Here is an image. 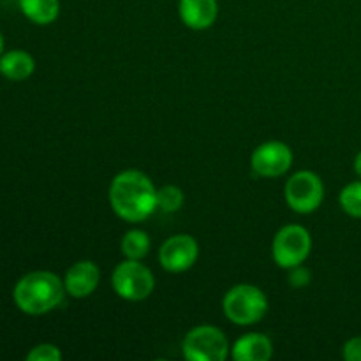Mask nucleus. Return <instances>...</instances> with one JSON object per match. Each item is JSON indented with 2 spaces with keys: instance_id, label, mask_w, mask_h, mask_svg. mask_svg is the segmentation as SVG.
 I'll use <instances>...</instances> for the list:
<instances>
[{
  "instance_id": "20e7f679",
  "label": "nucleus",
  "mask_w": 361,
  "mask_h": 361,
  "mask_svg": "<svg viewBox=\"0 0 361 361\" xmlns=\"http://www.w3.org/2000/svg\"><path fill=\"white\" fill-rule=\"evenodd\" d=\"M182 353L187 361H224L231 353V345L221 328L200 324L185 334Z\"/></svg>"
},
{
  "instance_id": "f3484780",
  "label": "nucleus",
  "mask_w": 361,
  "mask_h": 361,
  "mask_svg": "<svg viewBox=\"0 0 361 361\" xmlns=\"http://www.w3.org/2000/svg\"><path fill=\"white\" fill-rule=\"evenodd\" d=\"M338 204L353 219H361V178L348 183L338 194Z\"/></svg>"
},
{
  "instance_id": "4be33fe9",
  "label": "nucleus",
  "mask_w": 361,
  "mask_h": 361,
  "mask_svg": "<svg viewBox=\"0 0 361 361\" xmlns=\"http://www.w3.org/2000/svg\"><path fill=\"white\" fill-rule=\"evenodd\" d=\"M4 53V35H2V32H0V55H2Z\"/></svg>"
},
{
  "instance_id": "ddd939ff",
  "label": "nucleus",
  "mask_w": 361,
  "mask_h": 361,
  "mask_svg": "<svg viewBox=\"0 0 361 361\" xmlns=\"http://www.w3.org/2000/svg\"><path fill=\"white\" fill-rule=\"evenodd\" d=\"M35 59L25 49H11L0 55V74L9 81H25L34 74Z\"/></svg>"
},
{
  "instance_id": "dca6fc26",
  "label": "nucleus",
  "mask_w": 361,
  "mask_h": 361,
  "mask_svg": "<svg viewBox=\"0 0 361 361\" xmlns=\"http://www.w3.org/2000/svg\"><path fill=\"white\" fill-rule=\"evenodd\" d=\"M183 203H185V194L178 185H162L157 189V210L164 212V214H175V212L182 210Z\"/></svg>"
},
{
  "instance_id": "6ab92c4d",
  "label": "nucleus",
  "mask_w": 361,
  "mask_h": 361,
  "mask_svg": "<svg viewBox=\"0 0 361 361\" xmlns=\"http://www.w3.org/2000/svg\"><path fill=\"white\" fill-rule=\"evenodd\" d=\"M312 281V274H310L309 268H305L303 264H300V267H295L289 270V277H288V282L291 288H305L309 282Z\"/></svg>"
},
{
  "instance_id": "423d86ee",
  "label": "nucleus",
  "mask_w": 361,
  "mask_h": 361,
  "mask_svg": "<svg viewBox=\"0 0 361 361\" xmlns=\"http://www.w3.org/2000/svg\"><path fill=\"white\" fill-rule=\"evenodd\" d=\"M111 286L116 296L126 302H143L154 293L155 277L141 261L123 259L113 270Z\"/></svg>"
},
{
  "instance_id": "412c9836",
  "label": "nucleus",
  "mask_w": 361,
  "mask_h": 361,
  "mask_svg": "<svg viewBox=\"0 0 361 361\" xmlns=\"http://www.w3.org/2000/svg\"><path fill=\"white\" fill-rule=\"evenodd\" d=\"M355 173L361 178V152H358V155L355 157Z\"/></svg>"
},
{
  "instance_id": "9d476101",
  "label": "nucleus",
  "mask_w": 361,
  "mask_h": 361,
  "mask_svg": "<svg viewBox=\"0 0 361 361\" xmlns=\"http://www.w3.org/2000/svg\"><path fill=\"white\" fill-rule=\"evenodd\" d=\"M62 281L67 295L76 300H83L94 295L95 289L99 288L101 270H99V267L94 261L81 259L67 268Z\"/></svg>"
},
{
  "instance_id": "2eb2a0df",
  "label": "nucleus",
  "mask_w": 361,
  "mask_h": 361,
  "mask_svg": "<svg viewBox=\"0 0 361 361\" xmlns=\"http://www.w3.org/2000/svg\"><path fill=\"white\" fill-rule=\"evenodd\" d=\"M150 236L143 229H129L120 240V250L126 259L143 261L150 252Z\"/></svg>"
},
{
  "instance_id": "a211bd4d",
  "label": "nucleus",
  "mask_w": 361,
  "mask_h": 361,
  "mask_svg": "<svg viewBox=\"0 0 361 361\" xmlns=\"http://www.w3.org/2000/svg\"><path fill=\"white\" fill-rule=\"evenodd\" d=\"M27 361H62V351L55 344H37L27 353Z\"/></svg>"
},
{
  "instance_id": "6e6552de",
  "label": "nucleus",
  "mask_w": 361,
  "mask_h": 361,
  "mask_svg": "<svg viewBox=\"0 0 361 361\" xmlns=\"http://www.w3.org/2000/svg\"><path fill=\"white\" fill-rule=\"evenodd\" d=\"M295 155L284 141L271 140L261 143L250 155V168L261 178H279L291 169Z\"/></svg>"
},
{
  "instance_id": "7ed1b4c3",
  "label": "nucleus",
  "mask_w": 361,
  "mask_h": 361,
  "mask_svg": "<svg viewBox=\"0 0 361 361\" xmlns=\"http://www.w3.org/2000/svg\"><path fill=\"white\" fill-rule=\"evenodd\" d=\"M222 312L226 319L236 326H252L267 316L268 298L257 286L236 284L226 291L222 298Z\"/></svg>"
},
{
  "instance_id": "f257e3e1",
  "label": "nucleus",
  "mask_w": 361,
  "mask_h": 361,
  "mask_svg": "<svg viewBox=\"0 0 361 361\" xmlns=\"http://www.w3.org/2000/svg\"><path fill=\"white\" fill-rule=\"evenodd\" d=\"M108 200L116 217L140 224L157 210V187L147 173L123 169L109 183Z\"/></svg>"
},
{
  "instance_id": "1a4fd4ad",
  "label": "nucleus",
  "mask_w": 361,
  "mask_h": 361,
  "mask_svg": "<svg viewBox=\"0 0 361 361\" xmlns=\"http://www.w3.org/2000/svg\"><path fill=\"white\" fill-rule=\"evenodd\" d=\"M200 243L187 233L169 236L159 249V263L168 274H183L196 264Z\"/></svg>"
},
{
  "instance_id": "0eeeda50",
  "label": "nucleus",
  "mask_w": 361,
  "mask_h": 361,
  "mask_svg": "<svg viewBox=\"0 0 361 361\" xmlns=\"http://www.w3.org/2000/svg\"><path fill=\"white\" fill-rule=\"evenodd\" d=\"M284 197L288 207L300 215L319 210L324 201V183L317 173L300 169L286 182Z\"/></svg>"
},
{
  "instance_id": "9b49d317",
  "label": "nucleus",
  "mask_w": 361,
  "mask_h": 361,
  "mask_svg": "<svg viewBox=\"0 0 361 361\" xmlns=\"http://www.w3.org/2000/svg\"><path fill=\"white\" fill-rule=\"evenodd\" d=\"M178 16L190 30H207L219 16L217 0H178Z\"/></svg>"
},
{
  "instance_id": "f03ea898",
  "label": "nucleus",
  "mask_w": 361,
  "mask_h": 361,
  "mask_svg": "<svg viewBox=\"0 0 361 361\" xmlns=\"http://www.w3.org/2000/svg\"><path fill=\"white\" fill-rule=\"evenodd\" d=\"M63 281L48 270L23 275L13 289L14 305L28 316H42L62 305L66 298Z\"/></svg>"
},
{
  "instance_id": "f8f14e48",
  "label": "nucleus",
  "mask_w": 361,
  "mask_h": 361,
  "mask_svg": "<svg viewBox=\"0 0 361 361\" xmlns=\"http://www.w3.org/2000/svg\"><path fill=\"white\" fill-rule=\"evenodd\" d=\"M229 356L235 361H268L274 356V342L263 334H245L233 342Z\"/></svg>"
},
{
  "instance_id": "aec40b11",
  "label": "nucleus",
  "mask_w": 361,
  "mask_h": 361,
  "mask_svg": "<svg viewBox=\"0 0 361 361\" xmlns=\"http://www.w3.org/2000/svg\"><path fill=\"white\" fill-rule=\"evenodd\" d=\"M342 358L345 361H361V337H351L342 345Z\"/></svg>"
},
{
  "instance_id": "39448f33",
  "label": "nucleus",
  "mask_w": 361,
  "mask_h": 361,
  "mask_svg": "<svg viewBox=\"0 0 361 361\" xmlns=\"http://www.w3.org/2000/svg\"><path fill=\"white\" fill-rule=\"evenodd\" d=\"M312 252V235L302 224H288L279 229L271 242V257L284 270L300 267Z\"/></svg>"
},
{
  "instance_id": "4468645a",
  "label": "nucleus",
  "mask_w": 361,
  "mask_h": 361,
  "mask_svg": "<svg viewBox=\"0 0 361 361\" xmlns=\"http://www.w3.org/2000/svg\"><path fill=\"white\" fill-rule=\"evenodd\" d=\"M23 16L39 27L51 25L60 14V0H18Z\"/></svg>"
}]
</instances>
